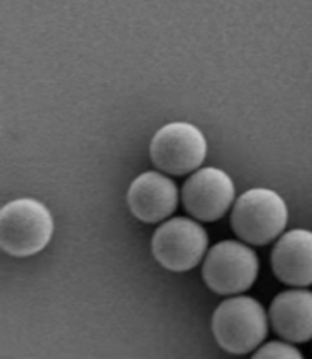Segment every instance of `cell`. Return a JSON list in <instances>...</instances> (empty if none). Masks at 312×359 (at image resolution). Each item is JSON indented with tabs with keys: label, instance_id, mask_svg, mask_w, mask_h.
<instances>
[{
	"label": "cell",
	"instance_id": "10",
	"mask_svg": "<svg viewBox=\"0 0 312 359\" xmlns=\"http://www.w3.org/2000/svg\"><path fill=\"white\" fill-rule=\"evenodd\" d=\"M270 320L278 335L290 343L312 339V291L280 292L271 303Z\"/></svg>",
	"mask_w": 312,
	"mask_h": 359
},
{
	"label": "cell",
	"instance_id": "6",
	"mask_svg": "<svg viewBox=\"0 0 312 359\" xmlns=\"http://www.w3.org/2000/svg\"><path fill=\"white\" fill-rule=\"evenodd\" d=\"M208 244V233L198 222L172 218L156 230L151 247L160 265L169 271L184 273L201 262Z\"/></svg>",
	"mask_w": 312,
	"mask_h": 359
},
{
	"label": "cell",
	"instance_id": "11",
	"mask_svg": "<svg viewBox=\"0 0 312 359\" xmlns=\"http://www.w3.org/2000/svg\"><path fill=\"white\" fill-rule=\"evenodd\" d=\"M253 358H294L299 359L303 358L301 352L299 348L288 343H279V341H273V343H269L262 346L261 348H257Z\"/></svg>",
	"mask_w": 312,
	"mask_h": 359
},
{
	"label": "cell",
	"instance_id": "7",
	"mask_svg": "<svg viewBox=\"0 0 312 359\" xmlns=\"http://www.w3.org/2000/svg\"><path fill=\"white\" fill-rule=\"evenodd\" d=\"M184 209L195 219L213 222L224 217L235 200V184L224 170L203 168L183 186Z\"/></svg>",
	"mask_w": 312,
	"mask_h": 359
},
{
	"label": "cell",
	"instance_id": "9",
	"mask_svg": "<svg viewBox=\"0 0 312 359\" xmlns=\"http://www.w3.org/2000/svg\"><path fill=\"white\" fill-rule=\"evenodd\" d=\"M271 265L283 283L297 288L312 285V231L297 229L285 233L273 248Z\"/></svg>",
	"mask_w": 312,
	"mask_h": 359
},
{
	"label": "cell",
	"instance_id": "3",
	"mask_svg": "<svg viewBox=\"0 0 312 359\" xmlns=\"http://www.w3.org/2000/svg\"><path fill=\"white\" fill-rule=\"evenodd\" d=\"M288 209L274 191L257 187L240 195L231 210V229L247 244L266 245L287 227Z\"/></svg>",
	"mask_w": 312,
	"mask_h": 359
},
{
	"label": "cell",
	"instance_id": "5",
	"mask_svg": "<svg viewBox=\"0 0 312 359\" xmlns=\"http://www.w3.org/2000/svg\"><path fill=\"white\" fill-rule=\"evenodd\" d=\"M149 154L154 166L160 170L184 175L201 166L208 154V142L195 125L172 122L154 134Z\"/></svg>",
	"mask_w": 312,
	"mask_h": 359
},
{
	"label": "cell",
	"instance_id": "2",
	"mask_svg": "<svg viewBox=\"0 0 312 359\" xmlns=\"http://www.w3.org/2000/svg\"><path fill=\"white\" fill-rule=\"evenodd\" d=\"M212 332L221 348L231 355H245L262 344L269 320L259 302L252 297H231L213 312Z\"/></svg>",
	"mask_w": 312,
	"mask_h": 359
},
{
	"label": "cell",
	"instance_id": "8",
	"mask_svg": "<svg viewBox=\"0 0 312 359\" xmlns=\"http://www.w3.org/2000/svg\"><path fill=\"white\" fill-rule=\"evenodd\" d=\"M127 200L131 213L139 221L156 224L175 210L178 191L175 183L166 175L145 172L131 183Z\"/></svg>",
	"mask_w": 312,
	"mask_h": 359
},
{
	"label": "cell",
	"instance_id": "4",
	"mask_svg": "<svg viewBox=\"0 0 312 359\" xmlns=\"http://www.w3.org/2000/svg\"><path fill=\"white\" fill-rule=\"evenodd\" d=\"M259 273L255 251L238 241H222L213 245L204 259L203 279L221 295L240 294L253 286Z\"/></svg>",
	"mask_w": 312,
	"mask_h": 359
},
{
	"label": "cell",
	"instance_id": "1",
	"mask_svg": "<svg viewBox=\"0 0 312 359\" xmlns=\"http://www.w3.org/2000/svg\"><path fill=\"white\" fill-rule=\"evenodd\" d=\"M53 235V219L43 203L19 198L0 212V245L8 255L26 257L40 253Z\"/></svg>",
	"mask_w": 312,
	"mask_h": 359
}]
</instances>
